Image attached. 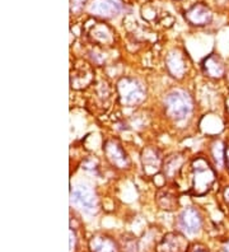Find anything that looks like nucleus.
<instances>
[{
    "mask_svg": "<svg viewBox=\"0 0 229 252\" xmlns=\"http://www.w3.org/2000/svg\"><path fill=\"white\" fill-rule=\"evenodd\" d=\"M165 114L176 123L186 120L193 114L194 102L191 95L182 90H174L164 98Z\"/></svg>",
    "mask_w": 229,
    "mask_h": 252,
    "instance_id": "f257e3e1",
    "label": "nucleus"
},
{
    "mask_svg": "<svg viewBox=\"0 0 229 252\" xmlns=\"http://www.w3.org/2000/svg\"><path fill=\"white\" fill-rule=\"evenodd\" d=\"M193 192L197 196L205 195L217 181L215 167L204 157H198L193 163Z\"/></svg>",
    "mask_w": 229,
    "mask_h": 252,
    "instance_id": "f03ea898",
    "label": "nucleus"
},
{
    "mask_svg": "<svg viewBox=\"0 0 229 252\" xmlns=\"http://www.w3.org/2000/svg\"><path fill=\"white\" fill-rule=\"evenodd\" d=\"M119 98L124 106H136L145 99L147 92L143 84L134 78H122L117 83Z\"/></svg>",
    "mask_w": 229,
    "mask_h": 252,
    "instance_id": "7ed1b4c3",
    "label": "nucleus"
},
{
    "mask_svg": "<svg viewBox=\"0 0 229 252\" xmlns=\"http://www.w3.org/2000/svg\"><path fill=\"white\" fill-rule=\"evenodd\" d=\"M71 204L88 214H93L98 209V200L95 191L84 184H78L71 189Z\"/></svg>",
    "mask_w": 229,
    "mask_h": 252,
    "instance_id": "20e7f679",
    "label": "nucleus"
},
{
    "mask_svg": "<svg viewBox=\"0 0 229 252\" xmlns=\"http://www.w3.org/2000/svg\"><path fill=\"white\" fill-rule=\"evenodd\" d=\"M178 223H180V227L182 228V231H185L186 233H198V231L202 227L201 214L196 208L189 206V208L181 212L180 217H178Z\"/></svg>",
    "mask_w": 229,
    "mask_h": 252,
    "instance_id": "39448f33",
    "label": "nucleus"
},
{
    "mask_svg": "<svg viewBox=\"0 0 229 252\" xmlns=\"http://www.w3.org/2000/svg\"><path fill=\"white\" fill-rule=\"evenodd\" d=\"M103 152L111 164L117 168H128L130 164L128 154L116 140H107L103 145Z\"/></svg>",
    "mask_w": 229,
    "mask_h": 252,
    "instance_id": "423d86ee",
    "label": "nucleus"
},
{
    "mask_svg": "<svg viewBox=\"0 0 229 252\" xmlns=\"http://www.w3.org/2000/svg\"><path fill=\"white\" fill-rule=\"evenodd\" d=\"M202 71L211 79H222L227 74V64L224 59L218 54H210L202 60Z\"/></svg>",
    "mask_w": 229,
    "mask_h": 252,
    "instance_id": "0eeeda50",
    "label": "nucleus"
},
{
    "mask_svg": "<svg viewBox=\"0 0 229 252\" xmlns=\"http://www.w3.org/2000/svg\"><path fill=\"white\" fill-rule=\"evenodd\" d=\"M189 242L182 234L168 233L159 243L158 252H186Z\"/></svg>",
    "mask_w": 229,
    "mask_h": 252,
    "instance_id": "6e6552de",
    "label": "nucleus"
},
{
    "mask_svg": "<svg viewBox=\"0 0 229 252\" xmlns=\"http://www.w3.org/2000/svg\"><path fill=\"white\" fill-rule=\"evenodd\" d=\"M141 163H143L144 172L147 175L152 176L157 173L162 167V158H161V153L156 148H147L144 149L143 154H141Z\"/></svg>",
    "mask_w": 229,
    "mask_h": 252,
    "instance_id": "1a4fd4ad",
    "label": "nucleus"
},
{
    "mask_svg": "<svg viewBox=\"0 0 229 252\" xmlns=\"http://www.w3.org/2000/svg\"><path fill=\"white\" fill-rule=\"evenodd\" d=\"M89 10L95 16L110 18V17L119 14L120 5L115 0H93L89 6Z\"/></svg>",
    "mask_w": 229,
    "mask_h": 252,
    "instance_id": "9d476101",
    "label": "nucleus"
},
{
    "mask_svg": "<svg viewBox=\"0 0 229 252\" xmlns=\"http://www.w3.org/2000/svg\"><path fill=\"white\" fill-rule=\"evenodd\" d=\"M165 66L174 78H182L186 73L187 63L180 51H172L165 59Z\"/></svg>",
    "mask_w": 229,
    "mask_h": 252,
    "instance_id": "9b49d317",
    "label": "nucleus"
},
{
    "mask_svg": "<svg viewBox=\"0 0 229 252\" xmlns=\"http://www.w3.org/2000/svg\"><path fill=\"white\" fill-rule=\"evenodd\" d=\"M89 249L92 252H119L117 243L107 236H95L89 241Z\"/></svg>",
    "mask_w": 229,
    "mask_h": 252,
    "instance_id": "f8f14e48",
    "label": "nucleus"
},
{
    "mask_svg": "<svg viewBox=\"0 0 229 252\" xmlns=\"http://www.w3.org/2000/svg\"><path fill=\"white\" fill-rule=\"evenodd\" d=\"M186 17L193 25L205 26L208 25V23H210L213 14H211V12L209 10V8L198 4V5L193 6V8L186 13Z\"/></svg>",
    "mask_w": 229,
    "mask_h": 252,
    "instance_id": "ddd939ff",
    "label": "nucleus"
},
{
    "mask_svg": "<svg viewBox=\"0 0 229 252\" xmlns=\"http://www.w3.org/2000/svg\"><path fill=\"white\" fill-rule=\"evenodd\" d=\"M226 152H227V145L224 144L222 140L217 139L214 140V143L211 144L210 154L211 159L214 162V167L218 169L226 168Z\"/></svg>",
    "mask_w": 229,
    "mask_h": 252,
    "instance_id": "4468645a",
    "label": "nucleus"
},
{
    "mask_svg": "<svg viewBox=\"0 0 229 252\" xmlns=\"http://www.w3.org/2000/svg\"><path fill=\"white\" fill-rule=\"evenodd\" d=\"M183 164V158L181 156H171L169 158L164 160L163 164V169H164V175L167 176L168 179H172L174 176L177 175V172L181 169Z\"/></svg>",
    "mask_w": 229,
    "mask_h": 252,
    "instance_id": "2eb2a0df",
    "label": "nucleus"
},
{
    "mask_svg": "<svg viewBox=\"0 0 229 252\" xmlns=\"http://www.w3.org/2000/svg\"><path fill=\"white\" fill-rule=\"evenodd\" d=\"M158 204L162 209L172 210L177 206V196L169 190L159 191Z\"/></svg>",
    "mask_w": 229,
    "mask_h": 252,
    "instance_id": "dca6fc26",
    "label": "nucleus"
},
{
    "mask_svg": "<svg viewBox=\"0 0 229 252\" xmlns=\"http://www.w3.org/2000/svg\"><path fill=\"white\" fill-rule=\"evenodd\" d=\"M223 197H224V201L229 205V186H227L223 191Z\"/></svg>",
    "mask_w": 229,
    "mask_h": 252,
    "instance_id": "f3484780",
    "label": "nucleus"
},
{
    "mask_svg": "<svg viewBox=\"0 0 229 252\" xmlns=\"http://www.w3.org/2000/svg\"><path fill=\"white\" fill-rule=\"evenodd\" d=\"M226 169L229 173V145H227V152H226Z\"/></svg>",
    "mask_w": 229,
    "mask_h": 252,
    "instance_id": "a211bd4d",
    "label": "nucleus"
},
{
    "mask_svg": "<svg viewBox=\"0 0 229 252\" xmlns=\"http://www.w3.org/2000/svg\"><path fill=\"white\" fill-rule=\"evenodd\" d=\"M74 3V5H80V4H83L86 0H71Z\"/></svg>",
    "mask_w": 229,
    "mask_h": 252,
    "instance_id": "6ab92c4d",
    "label": "nucleus"
},
{
    "mask_svg": "<svg viewBox=\"0 0 229 252\" xmlns=\"http://www.w3.org/2000/svg\"><path fill=\"white\" fill-rule=\"evenodd\" d=\"M224 252H229V241L224 245Z\"/></svg>",
    "mask_w": 229,
    "mask_h": 252,
    "instance_id": "aec40b11",
    "label": "nucleus"
},
{
    "mask_svg": "<svg viewBox=\"0 0 229 252\" xmlns=\"http://www.w3.org/2000/svg\"><path fill=\"white\" fill-rule=\"evenodd\" d=\"M226 108H227V111H228V114H229V97L227 98V101H226Z\"/></svg>",
    "mask_w": 229,
    "mask_h": 252,
    "instance_id": "412c9836",
    "label": "nucleus"
},
{
    "mask_svg": "<svg viewBox=\"0 0 229 252\" xmlns=\"http://www.w3.org/2000/svg\"><path fill=\"white\" fill-rule=\"evenodd\" d=\"M195 252H206V251H204V250H197V251H195Z\"/></svg>",
    "mask_w": 229,
    "mask_h": 252,
    "instance_id": "4be33fe9",
    "label": "nucleus"
}]
</instances>
